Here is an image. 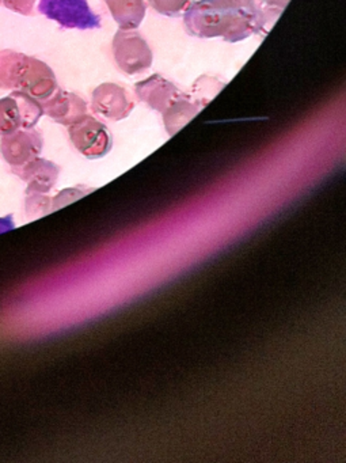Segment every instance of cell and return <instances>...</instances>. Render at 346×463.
<instances>
[{"instance_id":"cell-7","label":"cell","mask_w":346,"mask_h":463,"mask_svg":"<svg viewBox=\"0 0 346 463\" xmlns=\"http://www.w3.org/2000/svg\"><path fill=\"white\" fill-rule=\"evenodd\" d=\"M44 139L37 129H20L0 139V156L14 169L36 159L42 154Z\"/></svg>"},{"instance_id":"cell-4","label":"cell","mask_w":346,"mask_h":463,"mask_svg":"<svg viewBox=\"0 0 346 463\" xmlns=\"http://www.w3.org/2000/svg\"><path fill=\"white\" fill-rule=\"evenodd\" d=\"M39 12L66 29L101 28V17L93 13L88 0H40Z\"/></svg>"},{"instance_id":"cell-6","label":"cell","mask_w":346,"mask_h":463,"mask_svg":"<svg viewBox=\"0 0 346 463\" xmlns=\"http://www.w3.org/2000/svg\"><path fill=\"white\" fill-rule=\"evenodd\" d=\"M116 63L126 74L134 75L150 69L153 55L147 43L134 31L120 29L113 42Z\"/></svg>"},{"instance_id":"cell-1","label":"cell","mask_w":346,"mask_h":463,"mask_svg":"<svg viewBox=\"0 0 346 463\" xmlns=\"http://www.w3.org/2000/svg\"><path fill=\"white\" fill-rule=\"evenodd\" d=\"M269 13L262 0H199L186 9L183 21L192 36L238 43L259 33L272 21Z\"/></svg>"},{"instance_id":"cell-2","label":"cell","mask_w":346,"mask_h":463,"mask_svg":"<svg viewBox=\"0 0 346 463\" xmlns=\"http://www.w3.org/2000/svg\"><path fill=\"white\" fill-rule=\"evenodd\" d=\"M0 89L23 91L42 104L58 90V82L44 61L14 51H4L0 52Z\"/></svg>"},{"instance_id":"cell-12","label":"cell","mask_w":346,"mask_h":463,"mask_svg":"<svg viewBox=\"0 0 346 463\" xmlns=\"http://www.w3.org/2000/svg\"><path fill=\"white\" fill-rule=\"evenodd\" d=\"M116 23L123 31H134L145 15V0H105Z\"/></svg>"},{"instance_id":"cell-10","label":"cell","mask_w":346,"mask_h":463,"mask_svg":"<svg viewBox=\"0 0 346 463\" xmlns=\"http://www.w3.org/2000/svg\"><path fill=\"white\" fill-rule=\"evenodd\" d=\"M13 172L28 184L26 194H48L58 183L61 167L53 162L37 156L29 164L21 167H14Z\"/></svg>"},{"instance_id":"cell-5","label":"cell","mask_w":346,"mask_h":463,"mask_svg":"<svg viewBox=\"0 0 346 463\" xmlns=\"http://www.w3.org/2000/svg\"><path fill=\"white\" fill-rule=\"evenodd\" d=\"M70 139L74 147L89 159H98L112 150V135L104 124L86 115L69 127Z\"/></svg>"},{"instance_id":"cell-3","label":"cell","mask_w":346,"mask_h":463,"mask_svg":"<svg viewBox=\"0 0 346 463\" xmlns=\"http://www.w3.org/2000/svg\"><path fill=\"white\" fill-rule=\"evenodd\" d=\"M44 115L42 104L23 91L13 90L0 99V137L36 127Z\"/></svg>"},{"instance_id":"cell-9","label":"cell","mask_w":346,"mask_h":463,"mask_svg":"<svg viewBox=\"0 0 346 463\" xmlns=\"http://www.w3.org/2000/svg\"><path fill=\"white\" fill-rule=\"evenodd\" d=\"M44 115L50 116L55 123L71 126L88 115V104L82 97L69 91L58 90L51 99L42 102Z\"/></svg>"},{"instance_id":"cell-13","label":"cell","mask_w":346,"mask_h":463,"mask_svg":"<svg viewBox=\"0 0 346 463\" xmlns=\"http://www.w3.org/2000/svg\"><path fill=\"white\" fill-rule=\"evenodd\" d=\"M151 6L164 15H178L188 9L191 0H150Z\"/></svg>"},{"instance_id":"cell-11","label":"cell","mask_w":346,"mask_h":463,"mask_svg":"<svg viewBox=\"0 0 346 463\" xmlns=\"http://www.w3.org/2000/svg\"><path fill=\"white\" fill-rule=\"evenodd\" d=\"M136 93L142 101L147 102L151 107L164 113L185 97L172 83L162 80L158 75L136 85Z\"/></svg>"},{"instance_id":"cell-14","label":"cell","mask_w":346,"mask_h":463,"mask_svg":"<svg viewBox=\"0 0 346 463\" xmlns=\"http://www.w3.org/2000/svg\"><path fill=\"white\" fill-rule=\"evenodd\" d=\"M6 9L21 15H32L37 0H2Z\"/></svg>"},{"instance_id":"cell-15","label":"cell","mask_w":346,"mask_h":463,"mask_svg":"<svg viewBox=\"0 0 346 463\" xmlns=\"http://www.w3.org/2000/svg\"><path fill=\"white\" fill-rule=\"evenodd\" d=\"M264 2L270 7V9H273V7H278V10H281L283 7H285L288 0H264Z\"/></svg>"},{"instance_id":"cell-8","label":"cell","mask_w":346,"mask_h":463,"mask_svg":"<svg viewBox=\"0 0 346 463\" xmlns=\"http://www.w3.org/2000/svg\"><path fill=\"white\" fill-rule=\"evenodd\" d=\"M91 109L101 118L118 121L131 113L134 101L126 89L113 83H104L94 90Z\"/></svg>"},{"instance_id":"cell-16","label":"cell","mask_w":346,"mask_h":463,"mask_svg":"<svg viewBox=\"0 0 346 463\" xmlns=\"http://www.w3.org/2000/svg\"><path fill=\"white\" fill-rule=\"evenodd\" d=\"M0 4H2V0H0Z\"/></svg>"}]
</instances>
